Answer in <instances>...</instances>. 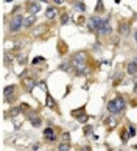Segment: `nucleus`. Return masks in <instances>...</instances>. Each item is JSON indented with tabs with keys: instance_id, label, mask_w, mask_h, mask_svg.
I'll return each mask as SVG.
<instances>
[{
	"instance_id": "nucleus-22",
	"label": "nucleus",
	"mask_w": 137,
	"mask_h": 151,
	"mask_svg": "<svg viewBox=\"0 0 137 151\" xmlns=\"http://www.w3.org/2000/svg\"><path fill=\"white\" fill-rule=\"evenodd\" d=\"M97 13H101L103 11V9H105V6H103V2H101V0H98V3H97Z\"/></svg>"
},
{
	"instance_id": "nucleus-32",
	"label": "nucleus",
	"mask_w": 137,
	"mask_h": 151,
	"mask_svg": "<svg viewBox=\"0 0 137 151\" xmlns=\"http://www.w3.org/2000/svg\"><path fill=\"white\" fill-rule=\"evenodd\" d=\"M134 92L137 94V81H134Z\"/></svg>"
},
{
	"instance_id": "nucleus-34",
	"label": "nucleus",
	"mask_w": 137,
	"mask_h": 151,
	"mask_svg": "<svg viewBox=\"0 0 137 151\" xmlns=\"http://www.w3.org/2000/svg\"><path fill=\"white\" fill-rule=\"evenodd\" d=\"M132 62H136V64H137V56L134 58V59H132Z\"/></svg>"
},
{
	"instance_id": "nucleus-25",
	"label": "nucleus",
	"mask_w": 137,
	"mask_h": 151,
	"mask_svg": "<svg viewBox=\"0 0 137 151\" xmlns=\"http://www.w3.org/2000/svg\"><path fill=\"white\" fill-rule=\"evenodd\" d=\"M67 22H69V16H67V14H62V17H61V24H62V25H66Z\"/></svg>"
},
{
	"instance_id": "nucleus-24",
	"label": "nucleus",
	"mask_w": 137,
	"mask_h": 151,
	"mask_svg": "<svg viewBox=\"0 0 137 151\" xmlns=\"http://www.w3.org/2000/svg\"><path fill=\"white\" fill-rule=\"evenodd\" d=\"M128 136H129V137H134V136H136V128L132 126V125L129 126V134H128Z\"/></svg>"
},
{
	"instance_id": "nucleus-8",
	"label": "nucleus",
	"mask_w": 137,
	"mask_h": 151,
	"mask_svg": "<svg viewBox=\"0 0 137 151\" xmlns=\"http://www.w3.org/2000/svg\"><path fill=\"white\" fill-rule=\"evenodd\" d=\"M108 111H109V114H111V115H117V114H120L118 109H117V104H115L114 100L108 101Z\"/></svg>"
},
{
	"instance_id": "nucleus-17",
	"label": "nucleus",
	"mask_w": 137,
	"mask_h": 151,
	"mask_svg": "<svg viewBox=\"0 0 137 151\" xmlns=\"http://www.w3.org/2000/svg\"><path fill=\"white\" fill-rule=\"evenodd\" d=\"M45 104H47V106H48V107H52V109H53V107H55V106H56V103H55V101H53V98H52V97H50V95H47V100H45Z\"/></svg>"
},
{
	"instance_id": "nucleus-26",
	"label": "nucleus",
	"mask_w": 137,
	"mask_h": 151,
	"mask_svg": "<svg viewBox=\"0 0 137 151\" xmlns=\"http://www.w3.org/2000/svg\"><path fill=\"white\" fill-rule=\"evenodd\" d=\"M61 139L64 140V142H69V140H70V134H69V133H64V134H62Z\"/></svg>"
},
{
	"instance_id": "nucleus-11",
	"label": "nucleus",
	"mask_w": 137,
	"mask_h": 151,
	"mask_svg": "<svg viewBox=\"0 0 137 151\" xmlns=\"http://www.w3.org/2000/svg\"><path fill=\"white\" fill-rule=\"evenodd\" d=\"M129 31H131V30H129V25H128V24H120V27H118V33H120L122 36H128V34H129Z\"/></svg>"
},
{
	"instance_id": "nucleus-2",
	"label": "nucleus",
	"mask_w": 137,
	"mask_h": 151,
	"mask_svg": "<svg viewBox=\"0 0 137 151\" xmlns=\"http://www.w3.org/2000/svg\"><path fill=\"white\" fill-rule=\"evenodd\" d=\"M22 27H23V17H22L21 14L14 16V17L11 19V22H9V31L16 33V31L21 30Z\"/></svg>"
},
{
	"instance_id": "nucleus-14",
	"label": "nucleus",
	"mask_w": 137,
	"mask_h": 151,
	"mask_svg": "<svg viewBox=\"0 0 137 151\" xmlns=\"http://www.w3.org/2000/svg\"><path fill=\"white\" fill-rule=\"evenodd\" d=\"M41 11V5L39 3H31L28 8V13H31V14H38V13Z\"/></svg>"
},
{
	"instance_id": "nucleus-27",
	"label": "nucleus",
	"mask_w": 137,
	"mask_h": 151,
	"mask_svg": "<svg viewBox=\"0 0 137 151\" xmlns=\"http://www.w3.org/2000/svg\"><path fill=\"white\" fill-rule=\"evenodd\" d=\"M106 125H109L111 128H114V126H115V120H114V119H109L108 121H106Z\"/></svg>"
},
{
	"instance_id": "nucleus-23",
	"label": "nucleus",
	"mask_w": 137,
	"mask_h": 151,
	"mask_svg": "<svg viewBox=\"0 0 137 151\" xmlns=\"http://www.w3.org/2000/svg\"><path fill=\"white\" fill-rule=\"evenodd\" d=\"M45 61V58H42V56H38V58H34V59H33V64H41V62H44Z\"/></svg>"
},
{
	"instance_id": "nucleus-28",
	"label": "nucleus",
	"mask_w": 137,
	"mask_h": 151,
	"mask_svg": "<svg viewBox=\"0 0 137 151\" xmlns=\"http://www.w3.org/2000/svg\"><path fill=\"white\" fill-rule=\"evenodd\" d=\"M128 137L129 136H126V133H122V142L126 143V142H128Z\"/></svg>"
},
{
	"instance_id": "nucleus-37",
	"label": "nucleus",
	"mask_w": 137,
	"mask_h": 151,
	"mask_svg": "<svg viewBox=\"0 0 137 151\" xmlns=\"http://www.w3.org/2000/svg\"><path fill=\"white\" fill-rule=\"evenodd\" d=\"M41 2H48V0H41Z\"/></svg>"
},
{
	"instance_id": "nucleus-29",
	"label": "nucleus",
	"mask_w": 137,
	"mask_h": 151,
	"mask_svg": "<svg viewBox=\"0 0 137 151\" xmlns=\"http://www.w3.org/2000/svg\"><path fill=\"white\" fill-rule=\"evenodd\" d=\"M84 134H92V126H86L84 128Z\"/></svg>"
},
{
	"instance_id": "nucleus-10",
	"label": "nucleus",
	"mask_w": 137,
	"mask_h": 151,
	"mask_svg": "<svg viewBox=\"0 0 137 151\" xmlns=\"http://www.w3.org/2000/svg\"><path fill=\"white\" fill-rule=\"evenodd\" d=\"M111 31H112V28H111V24H109V20H108V22H106V24L98 30V34H109Z\"/></svg>"
},
{
	"instance_id": "nucleus-19",
	"label": "nucleus",
	"mask_w": 137,
	"mask_h": 151,
	"mask_svg": "<svg viewBox=\"0 0 137 151\" xmlns=\"http://www.w3.org/2000/svg\"><path fill=\"white\" fill-rule=\"evenodd\" d=\"M22 107H14V109H11V119H14V117H17L19 114H21Z\"/></svg>"
},
{
	"instance_id": "nucleus-3",
	"label": "nucleus",
	"mask_w": 137,
	"mask_h": 151,
	"mask_svg": "<svg viewBox=\"0 0 137 151\" xmlns=\"http://www.w3.org/2000/svg\"><path fill=\"white\" fill-rule=\"evenodd\" d=\"M115 104H117V109H118V112L122 114V112H125V109H126V100L123 97H115Z\"/></svg>"
},
{
	"instance_id": "nucleus-21",
	"label": "nucleus",
	"mask_w": 137,
	"mask_h": 151,
	"mask_svg": "<svg viewBox=\"0 0 137 151\" xmlns=\"http://www.w3.org/2000/svg\"><path fill=\"white\" fill-rule=\"evenodd\" d=\"M59 150H61V151H69V150H70L69 142H66V143H59Z\"/></svg>"
},
{
	"instance_id": "nucleus-6",
	"label": "nucleus",
	"mask_w": 137,
	"mask_h": 151,
	"mask_svg": "<svg viewBox=\"0 0 137 151\" xmlns=\"http://www.w3.org/2000/svg\"><path fill=\"white\" fill-rule=\"evenodd\" d=\"M14 90H16V86H6V87H5V90H3V95H5L6 101H13L11 98H13V94H14Z\"/></svg>"
},
{
	"instance_id": "nucleus-33",
	"label": "nucleus",
	"mask_w": 137,
	"mask_h": 151,
	"mask_svg": "<svg viewBox=\"0 0 137 151\" xmlns=\"http://www.w3.org/2000/svg\"><path fill=\"white\" fill-rule=\"evenodd\" d=\"M134 39H136V44H137V30H136V34H134Z\"/></svg>"
},
{
	"instance_id": "nucleus-1",
	"label": "nucleus",
	"mask_w": 137,
	"mask_h": 151,
	"mask_svg": "<svg viewBox=\"0 0 137 151\" xmlns=\"http://www.w3.org/2000/svg\"><path fill=\"white\" fill-rule=\"evenodd\" d=\"M108 20H111V19H109V17L101 19V17H97V16H93V17H91V19L87 20V27H89V30H97V31H98Z\"/></svg>"
},
{
	"instance_id": "nucleus-16",
	"label": "nucleus",
	"mask_w": 137,
	"mask_h": 151,
	"mask_svg": "<svg viewBox=\"0 0 137 151\" xmlns=\"http://www.w3.org/2000/svg\"><path fill=\"white\" fill-rule=\"evenodd\" d=\"M73 8L78 9V11H81V13H84V11H86V5H84V3H81V2L73 3Z\"/></svg>"
},
{
	"instance_id": "nucleus-4",
	"label": "nucleus",
	"mask_w": 137,
	"mask_h": 151,
	"mask_svg": "<svg viewBox=\"0 0 137 151\" xmlns=\"http://www.w3.org/2000/svg\"><path fill=\"white\" fill-rule=\"evenodd\" d=\"M22 84H23V87H25V90L31 92V90H33V87L36 86V81H34V80H31V78L23 76V78H22Z\"/></svg>"
},
{
	"instance_id": "nucleus-15",
	"label": "nucleus",
	"mask_w": 137,
	"mask_h": 151,
	"mask_svg": "<svg viewBox=\"0 0 137 151\" xmlns=\"http://www.w3.org/2000/svg\"><path fill=\"white\" fill-rule=\"evenodd\" d=\"M128 73L129 75H136L137 73V64L136 62H129L128 64Z\"/></svg>"
},
{
	"instance_id": "nucleus-5",
	"label": "nucleus",
	"mask_w": 137,
	"mask_h": 151,
	"mask_svg": "<svg viewBox=\"0 0 137 151\" xmlns=\"http://www.w3.org/2000/svg\"><path fill=\"white\" fill-rule=\"evenodd\" d=\"M86 58H87L86 51H76V53L73 55V58H72V64H76V62H86Z\"/></svg>"
},
{
	"instance_id": "nucleus-18",
	"label": "nucleus",
	"mask_w": 137,
	"mask_h": 151,
	"mask_svg": "<svg viewBox=\"0 0 137 151\" xmlns=\"http://www.w3.org/2000/svg\"><path fill=\"white\" fill-rule=\"evenodd\" d=\"M44 136L45 137H50V136H55V131H53V128H45L44 129Z\"/></svg>"
},
{
	"instance_id": "nucleus-9",
	"label": "nucleus",
	"mask_w": 137,
	"mask_h": 151,
	"mask_svg": "<svg viewBox=\"0 0 137 151\" xmlns=\"http://www.w3.org/2000/svg\"><path fill=\"white\" fill-rule=\"evenodd\" d=\"M56 14H58V11H56V8H53V6H50V8H47L45 11V17L48 19V20H52V19L56 17Z\"/></svg>"
},
{
	"instance_id": "nucleus-12",
	"label": "nucleus",
	"mask_w": 137,
	"mask_h": 151,
	"mask_svg": "<svg viewBox=\"0 0 137 151\" xmlns=\"http://www.w3.org/2000/svg\"><path fill=\"white\" fill-rule=\"evenodd\" d=\"M30 120H31V125H33L34 128H39V126H41V123H42L41 117H39V115L34 117V114H31V115H30Z\"/></svg>"
},
{
	"instance_id": "nucleus-30",
	"label": "nucleus",
	"mask_w": 137,
	"mask_h": 151,
	"mask_svg": "<svg viewBox=\"0 0 137 151\" xmlns=\"http://www.w3.org/2000/svg\"><path fill=\"white\" fill-rule=\"evenodd\" d=\"M45 140H47V142H55L56 137L55 136H50V137H45Z\"/></svg>"
},
{
	"instance_id": "nucleus-35",
	"label": "nucleus",
	"mask_w": 137,
	"mask_h": 151,
	"mask_svg": "<svg viewBox=\"0 0 137 151\" xmlns=\"http://www.w3.org/2000/svg\"><path fill=\"white\" fill-rule=\"evenodd\" d=\"M134 81H137V73L134 75Z\"/></svg>"
},
{
	"instance_id": "nucleus-36",
	"label": "nucleus",
	"mask_w": 137,
	"mask_h": 151,
	"mask_svg": "<svg viewBox=\"0 0 137 151\" xmlns=\"http://www.w3.org/2000/svg\"><path fill=\"white\" fill-rule=\"evenodd\" d=\"M5 2H13V0H5Z\"/></svg>"
},
{
	"instance_id": "nucleus-7",
	"label": "nucleus",
	"mask_w": 137,
	"mask_h": 151,
	"mask_svg": "<svg viewBox=\"0 0 137 151\" xmlns=\"http://www.w3.org/2000/svg\"><path fill=\"white\" fill-rule=\"evenodd\" d=\"M34 24H36V14H30L28 17H25V19H23V27H25V28L33 27Z\"/></svg>"
},
{
	"instance_id": "nucleus-20",
	"label": "nucleus",
	"mask_w": 137,
	"mask_h": 151,
	"mask_svg": "<svg viewBox=\"0 0 137 151\" xmlns=\"http://www.w3.org/2000/svg\"><path fill=\"white\" fill-rule=\"evenodd\" d=\"M76 119H78V121H81V123H86L89 117L86 115V114H78V115H76Z\"/></svg>"
},
{
	"instance_id": "nucleus-13",
	"label": "nucleus",
	"mask_w": 137,
	"mask_h": 151,
	"mask_svg": "<svg viewBox=\"0 0 137 151\" xmlns=\"http://www.w3.org/2000/svg\"><path fill=\"white\" fill-rule=\"evenodd\" d=\"M70 67H72V61H62L59 64V70H62V72H69Z\"/></svg>"
},
{
	"instance_id": "nucleus-31",
	"label": "nucleus",
	"mask_w": 137,
	"mask_h": 151,
	"mask_svg": "<svg viewBox=\"0 0 137 151\" xmlns=\"http://www.w3.org/2000/svg\"><path fill=\"white\" fill-rule=\"evenodd\" d=\"M53 2H55V3H56V5H61V3H62V2H64V0H53Z\"/></svg>"
}]
</instances>
